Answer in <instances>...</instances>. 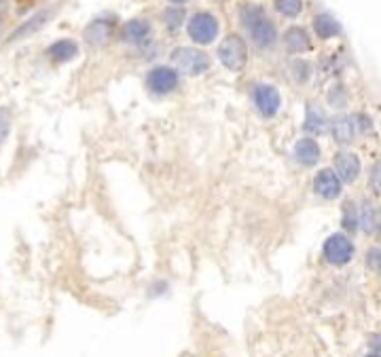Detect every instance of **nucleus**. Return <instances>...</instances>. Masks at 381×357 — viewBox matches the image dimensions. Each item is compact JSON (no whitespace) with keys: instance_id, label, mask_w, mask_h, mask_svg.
Listing matches in <instances>:
<instances>
[{"instance_id":"f257e3e1","label":"nucleus","mask_w":381,"mask_h":357,"mask_svg":"<svg viewBox=\"0 0 381 357\" xmlns=\"http://www.w3.org/2000/svg\"><path fill=\"white\" fill-rule=\"evenodd\" d=\"M242 17V25L246 28V32L250 34V40L257 49H271L278 42V28L276 23L265 15L263 6L259 4H246L240 11Z\"/></svg>"},{"instance_id":"f03ea898","label":"nucleus","mask_w":381,"mask_h":357,"mask_svg":"<svg viewBox=\"0 0 381 357\" xmlns=\"http://www.w3.org/2000/svg\"><path fill=\"white\" fill-rule=\"evenodd\" d=\"M218 59L231 72L244 70L246 63H248V44H246V40L240 34H229L227 38H223V42L218 44Z\"/></svg>"},{"instance_id":"7ed1b4c3","label":"nucleus","mask_w":381,"mask_h":357,"mask_svg":"<svg viewBox=\"0 0 381 357\" xmlns=\"http://www.w3.org/2000/svg\"><path fill=\"white\" fill-rule=\"evenodd\" d=\"M172 63L178 72L187 76H199L210 68V57L206 51L193 47H178L172 53Z\"/></svg>"},{"instance_id":"20e7f679","label":"nucleus","mask_w":381,"mask_h":357,"mask_svg":"<svg viewBox=\"0 0 381 357\" xmlns=\"http://www.w3.org/2000/svg\"><path fill=\"white\" fill-rule=\"evenodd\" d=\"M218 30H221L218 19H216L212 13H206V11L195 13V15L189 19V23H187V32H189L191 40L197 42V44H210V42H214V38L218 36Z\"/></svg>"},{"instance_id":"39448f33","label":"nucleus","mask_w":381,"mask_h":357,"mask_svg":"<svg viewBox=\"0 0 381 357\" xmlns=\"http://www.w3.org/2000/svg\"><path fill=\"white\" fill-rule=\"evenodd\" d=\"M252 99H254V106L259 108V112L265 119H271V116H276L280 112V106H282L280 91L269 83H259L252 89Z\"/></svg>"},{"instance_id":"423d86ee","label":"nucleus","mask_w":381,"mask_h":357,"mask_svg":"<svg viewBox=\"0 0 381 357\" xmlns=\"http://www.w3.org/2000/svg\"><path fill=\"white\" fill-rule=\"evenodd\" d=\"M324 258L335 267H344L354 258V243L344 233H335L324 243Z\"/></svg>"},{"instance_id":"0eeeda50","label":"nucleus","mask_w":381,"mask_h":357,"mask_svg":"<svg viewBox=\"0 0 381 357\" xmlns=\"http://www.w3.org/2000/svg\"><path fill=\"white\" fill-rule=\"evenodd\" d=\"M180 83V76H178V70L176 68H170V66H155L148 76H146V85L153 93L157 95H168L172 93Z\"/></svg>"},{"instance_id":"6e6552de","label":"nucleus","mask_w":381,"mask_h":357,"mask_svg":"<svg viewBox=\"0 0 381 357\" xmlns=\"http://www.w3.org/2000/svg\"><path fill=\"white\" fill-rule=\"evenodd\" d=\"M112 34H115V21H112V19H106V17H100V19H93V21L85 28L83 38H85V42L91 44V47H104V44L110 42Z\"/></svg>"},{"instance_id":"1a4fd4ad","label":"nucleus","mask_w":381,"mask_h":357,"mask_svg":"<svg viewBox=\"0 0 381 357\" xmlns=\"http://www.w3.org/2000/svg\"><path fill=\"white\" fill-rule=\"evenodd\" d=\"M314 188L320 197L324 199H337L344 190L341 186V178L337 176V171L333 169H322L318 171L316 180H314Z\"/></svg>"},{"instance_id":"9d476101","label":"nucleus","mask_w":381,"mask_h":357,"mask_svg":"<svg viewBox=\"0 0 381 357\" xmlns=\"http://www.w3.org/2000/svg\"><path fill=\"white\" fill-rule=\"evenodd\" d=\"M284 47L288 53L293 55H301V53H307L312 49V38L310 34L305 32V28H299V25H293L284 32Z\"/></svg>"},{"instance_id":"9b49d317","label":"nucleus","mask_w":381,"mask_h":357,"mask_svg":"<svg viewBox=\"0 0 381 357\" xmlns=\"http://www.w3.org/2000/svg\"><path fill=\"white\" fill-rule=\"evenodd\" d=\"M51 15H53V11L51 8H47V11H40V13H36V15H32L25 23H21L8 38H6V42H15V40H21V38H28V36H32V34H36L45 23H49V19H51Z\"/></svg>"},{"instance_id":"f8f14e48","label":"nucleus","mask_w":381,"mask_h":357,"mask_svg":"<svg viewBox=\"0 0 381 357\" xmlns=\"http://www.w3.org/2000/svg\"><path fill=\"white\" fill-rule=\"evenodd\" d=\"M121 38L127 44H144L151 38V23L146 19H131L123 25Z\"/></svg>"},{"instance_id":"ddd939ff","label":"nucleus","mask_w":381,"mask_h":357,"mask_svg":"<svg viewBox=\"0 0 381 357\" xmlns=\"http://www.w3.org/2000/svg\"><path fill=\"white\" fill-rule=\"evenodd\" d=\"M335 169H337V176L344 182H354L361 176L363 165H361V159L354 152H341L335 159Z\"/></svg>"},{"instance_id":"4468645a","label":"nucleus","mask_w":381,"mask_h":357,"mask_svg":"<svg viewBox=\"0 0 381 357\" xmlns=\"http://www.w3.org/2000/svg\"><path fill=\"white\" fill-rule=\"evenodd\" d=\"M295 159L305 167H314L320 159V146L312 138H303L295 144Z\"/></svg>"},{"instance_id":"2eb2a0df","label":"nucleus","mask_w":381,"mask_h":357,"mask_svg":"<svg viewBox=\"0 0 381 357\" xmlns=\"http://www.w3.org/2000/svg\"><path fill=\"white\" fill-rule=\"evenodd\" d=\"M76 51H78L76 42L70 40V38H64V40L53 42V44L47 49V57H49L53 63H66V61H70V59L76 55Z\"/></svg>"},{"instance_id":"dca6fc26","label":"nucleus","mask_w":381,"mask_h":357,"mask_svg":"<svg viewBox=\"0 0 381 357\" xmlns=\"http://www.w3.org/2000/svg\"><path fill=\"white\" fill-rule=\"evenodd\" d=\"M314 30H316V34L320 38L327 40V38H335V36L341 34V23L329 13H318L314 17Z\"/></svg>"},{"instance_id":"f3484780","label":"nucleus","mask_w":381,"mask_h":357,"mask_svg":"<svg viewBox=\"0 0 381 357\" xmlns=\"http://www.w3.org/2000/svg\"><path fill=\"white\" fill-rule=\"evenodd\" d=\"M333 135L339 144H350L356 138V119L352 116H337L331 125Z\"/></svg>"},{"instance_id":"a211bd4d","label":"nucleus","mask_w":381,"mask_h":357,"mask_svg":"<svg viewBox=\"0 0 381 357\" xmlns=\"http://www.w3.org/2000/svg\"><path fill=\"white\" fill-rule=\"evenodd\" d=\"M305 129L310 133H316V135H322L327 129H329V119L327 114L316 108V106H310L307 108V116H305Z\"/></svg>"},{"instance_id":"6ab92c4d","label":"nucleus","mask_w":381,"mask_h":357,"mask_svg":"<svg viewBox=\"0 0 381 357\" xmlns=\"http://www.w3.org/2000/svg\"><path fill=\"white\" fill-rule=\"evenodd\" d=\"M184 17H187V13H184L182 4H174V6L165 8V11H163V15H161V19H163V23H165V28H168V30H172V32H174V30H178V28L182 25Z\"/></svg>"},{"instance_id":"aec40b11","label":"nucleus","mask_w":381,"mask_h":357,"mask_svg":"<svg viewBox=\"0 0 381 357\" xmlns=\"http://www.w3.org/2000/svg\"><path fill=\"white\" fill-rule=\"evenodd\" d=\"M358 222L363 224L365 233H377L381 226L380 212L367 205V207H363V212H361V216H358Z\"/></svg>"},{"instance_id":"412c9836","label":"nucleus","mask_w":381,"mask_h":357,"mask_svg":"<svg viewBox=\"0 0 381 357\" xmlns=\"http://www.w3.org/2000/svg\"><path fill=\"white\" fill-rule=\"evenodd\" d=\"M276 11L284 17H299L303 11V0H276Z\"/></svg>"},{"instance_id":"4be33fe9","label":"nucleus","mask_w":381,"mask_h":357,"mask_svg":"<svg viewBox=\"0 0 381 357\" xmlns=\"http://www.w3.org/2000/svg\"><path fill=\"white\" fill-rule=\"evenodd\" d=\"M367 262H369V267H371L373 271L381 273V248H373V250H369V254H367Z\"/></svg>"},{"instance_id":"5701e85b","label":"nucleus","mask_w":381,"mask_h":357,"mask_svg":"<svg viewBox=\"0 0 381 357\" xmlns=\"http://www.w3.org/2000/svg\"><path fill=\"white\" fill-rule=\"evenodd\" d=\"M346 229L348 231H356V226H358V214L354 212V207H352V214H350V207H346Z\"/></svg>"},{"instance_id":"b1692460","label":"nucleus","mask_w":381,"mask_h":357,"mask_svg":"<svg viewBox=\"0 0 381 357\" xmlns=\"http://www.w3.org/2000/svg\"><path fill=\"white\" fill-rule=\"evenodd\" d=\"M293 68H295V72H297V80H307L310 63H305V61H295Z\"/></svg>"},{"instance_id":"393cba45","label":"nucleus","mask_w":381,"mask_h":357,"mask_svg":"<svg viewBox=\"0 0 381 357\" xmlns=\"http://www.w3.org/2000/svg\"><path fill=\"white\" fill-rule=\"evenodd\" d=\"M8 129H11V125H8V116H6V112H4V110H0V142H4V140H6Z\"/></svg>"},{"instance_id":"a878e982","label":"nucleus","mask_w":381,"mask_h":357,"mask_svg":"<svg viewBox=\"0 0 381 357\" xmlns=\"http://www.w3.org/2000/svg\"><path fill=\"white\" fill-rule=\"evenodd\" d=\"M371 182H373V188L381 193V161L380 163H375V167H373V171H371Z\"/></svg>"},{"instance_id":"bb28decb","label":"nucleus","mask_w":381,"mask_h":357,"mask_svg":"<svg viewBox=\"0 0 381 357\" xmlns=\"http://www.w3.org/2000/svg\"><path fill=\"white\" fill-rule=\"evenodd\" d=\"M369 347H371V351H373V353L381 356V334H377V337H373V339H371Z\"/></svg>"},{"instance_id":"cd10ccee","label":"nucleus","mask_w":381,"mask_h":357,"mask_svg":"<svg viewBox=\"0 0 381 357\" xmlns=\"http://www.w3.org/2000/svg\"><path fill=\"white\" fill-rule=\"evenodd\" d=\"M170 2H172V4H187L189 0H170Z\"/></svg>"}]
</instances>
